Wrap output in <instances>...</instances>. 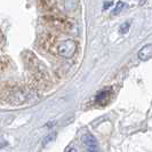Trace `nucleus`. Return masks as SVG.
I'll use <instances>...</instances> for the list:
<instances>
[{"mask_svg":"<svg viewBox=\"0 0 152 152\" xmlns=\"http://www.w3.org/2000/svg\"><path fill=\"white\" fill-rule=\"evenodd\" d=\"M111 5H112V2H111V1H107V4H104V9H107V8L110 7V6H111Z\"/></svg>","mask_w":152,"mask_h":152,"instance_id":"9d476101","label":"nucleus"},{"mask_svg":"<svg viewBox=\"0 0 152 152\" xmlns=\"http://www.w3.org/2000/svg\"><path fill=\"white\" fill-rule=\"evenodd\" d=\"M125 6H126V5H125L122 1H118V2H117V5H115V7H114L113 12H112V14H113V15H118L122 9H124Z\"/></svg>","mask_w":152,"mask_h":152,"instance_id":"423d86ee","label":"nucleus"},{"mask_svg":"<svg viewBox=\"0 0 152 152\" xmlns=\"http://www.w3.org/2000/svg\"><path fill=\"white\" fill-rule=\"evenodd\" d=\"M55 137H56V134H55V133L49 134V135L44 140V145H47V144H49L50 142H53L54 140H55Z\"/></svg>","mask_w":152,"mask_h":152,"instance_id":"1a4fd4ad","label":"nucleus"},{"mask_svg":"<svg viewBox=\"0 0 152 152\" xmlns=\"http://www.w3.org/2000/svg\"><path fill=\"white\" fill-rule=\"evenodd\" d=\"M81 140H83V143L86 146V149L88 150V152H101L97 140L91 134H85Z\"/></svg>","mask_w":152,"mask_h":152,"instance_id":"f03ea898","label":"nucleus"},{"mask_svg":"<svg viewBox=\"0 0 152 152\" xmlns=\"http://www.w3.org/2000/svg\"><path fill=\"white\" fill-rule=\"evenodd\" d=\"M152 57V45H146L138 52V58L142 61H148Z\"/></svg>","mask_w":152,"mask_h":152,"instance_id":"7ed1b4c3","label":"nucleus"},{"mask_svg":"<svg viewBox=\"0 0 152 152\" xmlns=\"http://www.w3.org/2000/svg\"><path fill=\"white\" fill-rule=\"evenodd\" d=\"M77 52V44L73 40H64L57 46V54L64 58H71Z\"/></svg>","mask_w":152,"mask_h":152,"instance_id":"f257e3e1","label":"nucleus"},{"mask_svg":"<svg viewBox=\"0 0 152 152\" xmlns=\"http://www.w3.org/2000/svg\"><path fill=\"white\" fill-rule=\"evenodd\" d=\"M129 29H130V22H126L125 24H122L121 26L119 28V33L126 34V33H128Z\"/></svg>","mask_w":152,"mask_h":152,"instance_id":"6e6552de","label":"nucleus"},{"mask_svg":"<svg viewBox=\"0 0 152 152\" xmlns=\"http://www.w3.org/2000/svg\"><path fill=\"white\" fill-rule=\"evenodd\" d=\"M77 7L76 0H65V8L68 10H75Z\"/></svg>","mask_w":152,"mask_h":152,"instance_id":"0eeeda50","label":"nucleus"},{"mask_svg":"<svg viewBox=\"0 0 152 152\" xmlns=\"http://www.w3.org/2000/svg\"><path fill=\"white\" fill-rule=\"evenodd\" d=\"M39 5L44 10L50 13V10L53 8V0H39Z\"/></svg>","mask_w":152,"mask_h":152,"instance_id":"20e7f679","label":"nucleus"},{"mask_svg":"<svg viewBox=\"0 0 152 152\" xmlns=\"http://www.w3.org/2000/svg\"><path fill=\"white\" fill-rule=\"evenodd\" d=\"M68 152H77V149H75V148H71Z\"/></svg>","mask_w":152,"mask_h":152,"instance_id":"f8f14e48","label":"nucleus"},{"mask_svg":"<svg viewBox=\"0 0 152 152\" xmlns=\"http://www.w3.org/2000/svg\"><path fill=\"white\" fill-rule=\"evenodd\" d=\"M109 97V91H99V94L96 95V102L99 104H104L107 102V99Z\"/></svg>","mask_w":152,"mask_h":152,"instance_id":"39448f33","label":"nucleus"},{"mask_svg":"<svg viewBox=\"0 0 152 152\" xmlns=\"http://www.w3.org/2000/svg\"><path fill=\"white\" fill-rule=\"evenodd\" d=\"M2 40H4V36H2V32H1V30H0V45H1Z\"/></svg>","mask_w":152,"mask_h":152,"instance_id":"9b49d317","label":"nucleus"}]
</instances>
